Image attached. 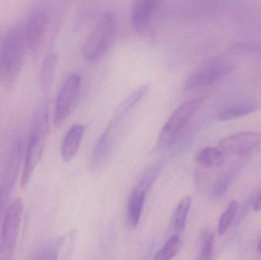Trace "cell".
I'll return each instance as SVG.
<instances>
[{
	"instance_id": "1",
	"label": "cell",
	"mask_w": 261,
	"mask_h": 260,
	"mask_svg": "<svg viewBox=\"0 0 261 260\" xmlns=\"http://www.w3.org/2000/svg\"><path fill=\"white\" fill-rule=\"evenodd\" d=\"M49 132V115L44 105L36 108L31 120L29 141L26 148L25 160L21 175V186L27 187L39 163L45 148Z\"/></svg>"
},
{
	"instance_id": "2",
	"label": "cell",
	"mask_w": 261,
	"mask_h": 260,
	"mask_svg": "<svg viewBox=\"0 0 261 260\" xmlns=\"http://www.w3.org/2000/svg\"><path fill=\"white\" fill-rule=\"evenodd\" d=\"M27 44L24 30L12 29L0 47V80L6 87L13 86L21 73Z\"/></svg>"
},
{
	"instance_id": "3",
	"label": "cell",
	"mask_w": 261,
	"mask_h": 260,
	"mask_svg": "<svg viewBox=\"0 0 261 260\" xmlns=\"http://www.w3.org/2000/svg\"><path fill=\"white\" fill-rule=\"evenodd\" d=\"M116 21L111 14L102 15L85 40L83 55L87 61L101 59L111 47L116 37Z\"/></svg>"
},
{
	"instance_id": "4",
	"label": "cell",
	"mask_w": 261,
	"mask_h": 260,
	"mask_svg": "<svg viewBox=\"0 0 261 260\" xmlns=\"http://www.w3.org/2000/svg\"><path fill=\"white\" fill-rule=\"evenodd\" d=\"M203 102V97L195 98L184 102L173 111L158 136V149H167L176 143L181 131Z\"/></svg>"
},
{
	"instance_id": "5",
	"label": "cell",
	"mask_w": 261,
	"mask_h": 260,
	"mask_svg": "<svg viewBox=\"0 0 261 260\" xmlns=\"http://www.w3.org/2000/svg\"><path fill=\"white\" fill-rule=\"evenodd\" d=\"M164 164L165 161L164 160H158L153 163L144 172L139 183L130 192L127 208V217L128 224L132 228H135L139 224L147 193L156 181Z\"/></svg>"
},
{
	"instance_id": "6",
	"label": "cell",
	"mask_w": 261,
	"mask_h": 260,
	"mask_svg": "<svg viewBox=\"0 0 261 260\" xmlns=\"http://www.w3.org/2000/svg\"><path fill=\"white\" fill-rule=\"evenodd\" d=\"M231 70L232 65L229 63L217 59L210 60L187 77L184 86L187 90L208 86L228 75Z\"/></svg>"
},
{
	"instance_id": "7",
	"label": "cell",
	"mask_w": 261,
	"mask_h": 260,
	"mask_svg": "<svg viewBox=\"0 0 261 260\" xmlns=\"http://www.w3.org/2000/svg\"><path fill=\"white\" fill-rule=\"evenodd\" d=\"M81 87V76L79 73L70 74L61 86L55 108L54 122L57 128L63 125L71 112Z\"/></svg>"
},
{
	"instance_id": "8",
	"label": "cell",
	"mask_w": 261,
	"mask_h": 260,
	"mask_svg": "<svg viewBox=\"0 0 261 260\" xmlns=\"http://www.w3.org/2000/svg\"><path fill=\"white\" fill-rule=\"evenodd\" d=\"M48 24V14L43 8H37L29 13L23 30L27 47L35 56L42 48Z\"/></svg>"
},
{
	"instance_id": "9",
	"label": "cell",
	"mask_w": 261,
	"mask_h": 260,
	"mask_svg": "<svg viewBox=\"0 0 261 260\" xmlns=\"http://www.w3.org/2000/svg\"><path fill=\"white\" fill-rule=\"evenodd\" d=\"M261 145V133L243 131L222 139L219 143L224 154L246 156Z\"/></svg>"
},
{
	"instance_id": "10",
	"label": "cell",
	"mask_w": 261,
	"mask_h": 260,
	"mask_svg": "<svg viewBox=\"0 0 261 260\" xmlns=\"http://www.w3.org/2000/svg\"><path fill=\"white\" fill-rule=\"evenodd\" d=\"M23 209V201L20 198L14 200L8 208L2 225L0 244L13 248L16 247L22 220Z\"/></svg>"
},
{
	"instance_id": "11",
	"label": "cell",
	"mask_w": 261,
	"mask_h": 260,
	"mask_svg": "<svg viewBox=\"0 0 261 260\" xmlns=\"http://www.w3.org/2000/svg\"><path fill=\"white\" fill-rule=\"evenodd\" d=\"M76 240V230H70L47 246L35 260H70Z\"/></svg>"
},
{
	"instance_id": "12",
	"label": "cell",
	"mask_w": 261,
	"mask_h": 260,
	"mask_svg": "<svg viewBox=\"0 0 261 260\" xmlns=\"http://www.w3.org/2000/svg\"><path fill=\"white\" fill-rule=\"evenodd\" d=\"M156 0H137L133 3L130 12L134 29L140 35L148 32L153 14L158 7Z\"/></svg>"
},
{
	"instance_id": "13",
	"label": "cell",
	"mask_w": 261,
	"mask_h": 260,
	"mask_svg": "<svg viewBox=\"0 0 261 260\" xmlns=\"http://www.w3.org/2000/svg\"><path fill=\"white\" fill-rule=\"evenodd\" d=\"M149 89H150V85L149 84H144V85H141V86L134 90L128 96H126L125 99H124L122 102L119 104L115 112L113 113L111 120H110L107 128H110L112 130L114 129L123 120L124 118L146 96Z\"/></svg>"
},
{
	"instance_id": "14",
	"label": "cell",
	"mask_w": 261,
	"mask_h": 260,
	"mask_svg": "<svg viewBox=\"0 0 261 260\" xmlns=\"http://www.w3.org/2000/svg\"><path fill=\"white\" fill-rule=\"evenodd\" d=\"M85 128L82 125H75L67 131L61 145V156L64 161L70 162L76 157L82 143Z\"/></svg>"
},
{
	"instance_id": "15",
	"label": "cell",
	"mask_w": 261,
	"mask_h": 260,
	"mask_svg": "<svg viewBox=\"0 0 261 260\" xmlns=\"http://www.w3.org/2000/svg\"><path fill=\"white\" fill-rule=\"evenodd\" d=\"M112 131L110 128H106L93 148L90 157V168L93 170L99 169L107 159L111 147Z\"/></svg>"
},
{
	"instance_id": "16",
	"label": "cell",
	"mask_w": 261,
	"mask_h": 260,
	"mask_svg": "<svg viewBox=\"0 0 261 260\" xmlns=\"http://www.w3.org/2000/svg\"><path fill=\"white\" fill-rule=\"evenodd\" d=\"M225 154L220 148L208 147L199 151L196 161L202 167L211 169L222 166L225 162Z\"/></svg>"
},
{
	"instance_id": "17",
	"label": "cell",
	"mask_w": 261,
	"mask_h": 260,
	"mask_svg": "<svg viewBox=\"0 0 261 260\" xmlns=\"http://www.w3.org/2000/svg\"><path fill=\"white\" fill-rule=\"evenodd\" d=\"M57 65L58 56L55 53H50L44 58L39 76L40 85L43 91L49 90L53 84Z\"/></svg>"
},
{
	"instance_id": "18",
	"label": "cell",
	"mask_w": 261,
	"mask_h": 260,
	"mask_svg": "<svg viewBox=\"0 0 261 260\" xmlns=\"http://www.w3.org/2000/svg\"><path fill=\"white\" fill-rule=\"evenodd\" d=\"M192 206V198L190 196L182 198L177 205L173 214V229L174 235L181 236L187 227V218Z\"/></svg>"
},
{
	"instance_id": "19",
	"label": "cell",
	"mask_w": 261,
	"mask_h": 260,
	"mask_svg": "<svg viewBox=\"0 0 261 260\" xmlns=\"http://www.w3.org/2000/svg\"><path fill=\"white\" fill-rule=\"evenodd\" d=\"M257 109L258 106L252 102L236 104L221 111L218 114V119L219 121L232 120L252 114Z\"/></svg>"
},
{
	"instance_id": "20",
	"label": "cell",
	"mask_w": 261,
	"mask_h": 260,
	"mask_svg": "<svg viewBox=\"0 0 261 260\" xmlns=\"http://www.w3.org/2000/svg\"><path fill=\"white\" fill-rule=\"evenodd\" d=\"M181 247L180 236L173 235L165 243L162 248L156 253L159 260H170L179 253Z\"/></svg>"
},
{
	"instance_id": "21",
	"label": "cell",
	"mask_w": 261,
	"mask_h": 260,
	"mask_svg": "<svg viewBox=\"0 0 261 260\" xmlns=\"http://www.w3.org/2000/svg\"><path fill=\"white\" fill-rule=\"evenodd\" d=\"M238 209H239V203L236 201H231L226 210L221 215L219 226H218L219 235H225L231 227L237 214Z\"/></svg>"
},
{
	"instance_id": "22",
	"label": "cell",
	"mask_w": 261,
	"mask_h": 260,
	"mask_svg": "<svg viewBox=\"0 0 261 260\" xmlns=\"http://www.w3.org/2000/svg\"><path fill=\"white\" fill-rule=\"evenodd\" d=\"M214 247V235L210 230H205L201 236L200 251L196 260H211Z\"/></svg>"
},
{
	"instance_id": "23",
	"label": "cell",
	"mask_w": 261,
	"mask_h": 260,
	"mask_svg": "<svg viewBox=\"0 0 261 260\" xmlns=\"http://www.w3.org/2000/svg\"><path fill=\"white\" fill-rule=\"evenodd\" d=\"M236 53H257L261 54V44L258 43H237L229 49Z\"/></svg>"
},
{
	"instance_id": "24",
	"label": "cell",
	"mask_w": 261,
	"mask_h": 260,
	"mask_svg": "<svg viewBox=\"0 0 261 260\" xmlns=\"http://www.w3.org/2000/svg\"><path fill=\"white\" fill-rule=\"evenodd\" d=\"M231 174L222 175L216 182L214 187V195L216 197H222L226 193L230 183H231Z\"/></svg>"
},
{
	"instance_id": "25",
	"label": "cell",
	"mask_w": 261,
	"mask_h": 260,
	"mask_svg": "<svg viewBox=\"0 0 261 260\" xmlns=\"http://www.w3.org/2000/svg\"><path fill=\"white\" fill-rule=\"evenodd\" d=\"M15 249L0 244V260H12Z\"/></svg>"
},
{
	"instance_id": "26",
	"label": "cell",
	"mask_w": 261,
	"mask_h": 260,
	"mask_svg": "<svg viewBox=\"0 0 261 260\" xmlns=\"http://www.w3.org/2000/svg\"><path fill=\"white\" fill-rule=\"evenodd\" d=\"M254 209L255 212H260L261 211V192L259 194L258 197L254 203Z\"/></svg>"
},
{
	"instance_id": "27",
	"label": "cell",
	"mask_w": 261,
	"mask_h": 260,
	"mask_svg": "<svg viewBox=\"0 0 261 260\" xmlns=\"http://www.w3.org/2000/svg\"><path fill=\"white\" fill-rule=\"evenodd\" d=\"M257 250H258L259 253L261 254V239L260 242H259L258 246H257Z\"/></svg>"
},
{
	"instance_id": "28",
	"label": "cell",
	"mask_w": 261,
	"mask_h": 260,
	"mask_svg": "<svg viewBox=\"0 0 261 260\" xmlns=\"http://www.w3.org/2000/svg\"><path fill=\"white\" fill-rule=\"evenodd\" d=\"M2 197H3V190H2L1 188H0V203H1Z\"/></svg>"
},
{
	"instance_id": "29",
	"label": "cell",
	"mask_w": 261,
	"mask_h": 260,
	"mask_svg": "<svg viewBox=\"0 0 261 260\" xmlns=\"http://www.w3.org/2000/svg\"><path fill=\"white\" fill-rule=\"evenodd\" d=\"M153 260H159V259H158V258L156 257V255H155L154 258H153Z\"/></svg>"
}]
</instances>
